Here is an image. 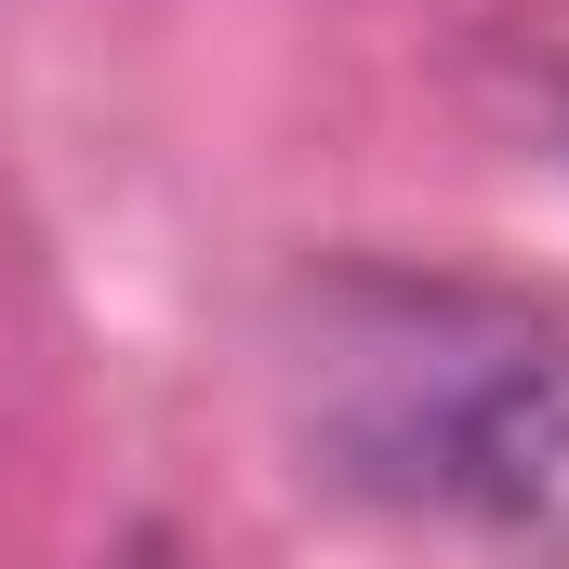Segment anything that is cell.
<instances>
[{
    "mask_svg": "<svg viewBox=\"0 0 569 569\" xmlns=\"http://www.w3.org/2000/svg\"><path fill=\"white\" fill-rule=\"evenodd\" d=\"M437 490L477 543L517 569H569V345H517L450 385L437 411Z\"/></svg>",
    "mask_w": 569,
    "mask_h": 569,
    "instance_id": "cell-1",
    "label": "cell"
},
{
    "mask_svg": "<svg viewBox=\"0 0 569 569\" xmlns=\"http://www.w3.org/2000/svg\"><path fill=\"white\" fill-rule=\"evenodd\" d=\"M120 569H186V557H172V543H159V530H146V543H133V557H120Z\"/></svg>",
    "mask_w": 569,
    "mask_h": 569,
    "instance_id": "cell-2",
    "label": "cell"
}]
</instances>
